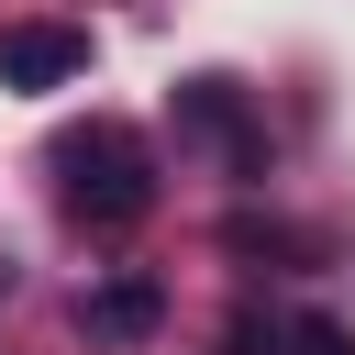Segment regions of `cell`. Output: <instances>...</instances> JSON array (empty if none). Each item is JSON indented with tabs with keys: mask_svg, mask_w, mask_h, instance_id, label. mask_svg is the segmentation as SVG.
<instances>
[{
	"mask_svg": "<svg viewBox=\"0 0 355 355\" xmlns=\"http://www.w3.org/2000/svg\"><path fill=\"white\" fill-rule=\"evenodd\" d=\"M44 166H55V200H67L78 233H133L155 211V144L133 122H111V111L100 122H67L44 144Z\"/></svg>",
	"mask_w": 355,
	"mask_h": 355,
	"instance_id": "6da1fadb",
	"label": "cell"
},
{
	"mask_svg": "<svg viewBox=\"0 0 355 355\" xmlns=\"http://www.w3.org/2000/svg\"><path fill=\"white\" fill-rule=\"evenodd\" d=\"M178 133L200 144V155H222V178H266V111L233 89V78H178Z\"/></svg>",
	"mask_w": 355,
	"mask_h": 355,
	"instance_id": "7a4b0ae2",
	"label": "cell"
},
{
	"mask_svg": "<svg viewBox=\"0 0 355 355\" xmlns=\"http://www.w3.org/2000/svg\"><path fill=\"white\" fill-rule=\"evenodd\" d=\"M155 322H166V288L144 266H111V277L78 288V333L89 344H155Z\"/></svg>",
	"mask_w": 355,
	"mask_h": 355,
	"instance_id": "3957f363",
	"label": "cell"
},
{
	"mask_svg": "<svg viewBox=\"0 0 355 355\" xmlns=\"http://www.w3.org/2000/svg\"><path fill=\"white\" fill-rule=\"evenodd\" d=\"M89 67L78 22H0V89H67Z\"/></svg>",
	"mask_w": 355,
	"mask_h": 355,
	"instance_id": "277c9868",
	"label": "cell"
},
{
	"mask_svg": "<svg viewBox=\"0 0 355 355\" xmlns=\"http://www.w3.org/2000/svg\"><path fill=\"white\" fill-rule=\"evenodd\" d=\"M222 255H277V266H311L322 244H311L300 222H266V211H233V222H222Z\"/></svg>",
	"mask_w": 355,
	"mask_h": 355,
	"instance_id": "5b68a950",
	"label": "cell"
},
{
	"mask_svg": "<svg viewBox=\"0 0 355 355\" xmlns=\"http://www.w3.org/2000/svg\"><path fill=\"white\" fill-rule=\"evenodd\" d=\"M277 355H355V322H333V311H288V322H277Z\"/></svg>",
	"mask_w": 355,
	"mask_h": 355,
	"instance_id": "8992f818",
	"label": "cell"
},
{
	"mask_svg": "<svg viewBox=\"0 0 355 355\" xmlns=\"http://www.w3.org/2000/svg\"><path fill=\"white\" fill-rule=\"evenodd\" d=\"M222 355H277V322H266V311H233V322H222Z\"/></svg>",
	"mask_w": 355,
	"mask_h": 355,
	"instance_id": "52a82bcc",
	"label": "cell"
},
{
	"mask_svg": "<svg viewBox=\"0 0 355 355\" xmlns=\"http://www.w3.org/2000/svg\"><path fill=\"white\" fill-rule=\"evenodd\" d=\"M0 288H11V266H0Z\"/></svg>",
	"mask_w": 355,
	"mask_h": 355,
	"instance_id": "ba28073f",
	"label": "cell"
}]
</instances>
